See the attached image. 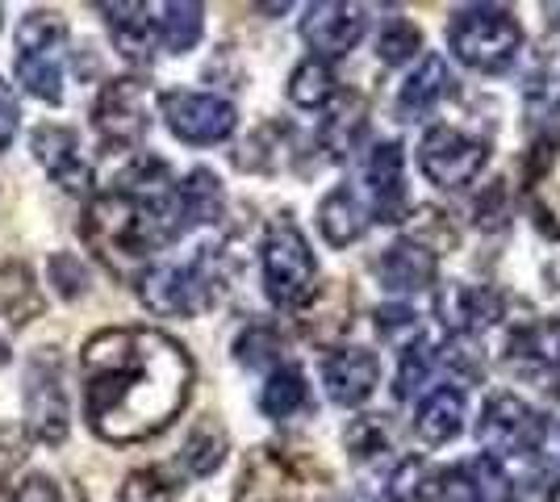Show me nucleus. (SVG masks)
Here are the masks:
<instances>
[{
  "label": "nucleus",
  "mask_w": 560,
  "mask_h": 502,
  "mask_svg": "<svg viewBox=\"0 0 560 502\" xmlns=\"http://www.w3.org/2000/svg\"><path fill=\"white\" fill-rule=\"evenodd\" d=\"M84 419L105 444H142L176 423L192 394V357L155 327H105L84 352Z\"/></svg>",
  "instance_id": "f257e3e1"
},
{
  "label": "nucleus",
  "mask_w": 560,
  "mask_h": 502,
  "mask_svg": "<svg viewBox=\"0 0 560 502\" xmlns=\"http://www.w3.org/2000/svg\"><path fill=\"white\" fill-rule=\"evenodd\" d=\"M84 243L96 260L117 277H130L135 268H147L155 252L185 235L180 206H176V185L164 192H130L109 189L89 197L84 206Z\"/></svg>",
  "instance_id": "f03ea898"
},
{
  "label": "nucleus",
  "mask_w": 560,
  "mask_h": 502,
  "mask_svg": "<svg viewBox=\"0 0 560 502\" xmlns=\"http://www.w3.org/2000/svg\"><path fill=\"white\" fill-rule=\"evenodd\" d=\"M222 289H226L222 247H201L185 264H147L135 277V293L142 306L167 318H192V314L210 311Z\"/></svg>",
  "instance_id": "7ed1b4c3"
},
{
  "label": "nucleus",
  "mask_w": 560,
  "mask_h": 502,
  "mask_svg": "<svg viewBox=\"0 0 560 502\" xmlns=\"http://www.w3.org/2000/svg\"><path fill=\"white\" fill-rule=\"evenodd\" d=\"M447 50L472 72H506L523 50V25L506 4H465L447 22Z\"/></svg>",
  "instance_id": "20e7f679"
},
{
  "label": "nucleus",
  "mask_w": 560,
  "mask_h": 502,
  "mask_svg": "<svg viewBox=\"0 0 560 502\" xmlns=\"http://www.w3.org/2000/svg\"><path fill=\"white\" fill-rule=\"evenodd\" d=\"M259 272H264V293L280 311H298L305 297L318 289V260L310 252V240L289 214L272 218L259 243Z\"/></svg>",
  "instance_id": "39448f33"
},
{
  "label": "nucleus",
  "mask_w": 560,
  "mask_h": 502,
  "mask_svg": "<svg viewBox=\"0 0 560 502\" xmlns=\"http://www.w3.org/2000/svg\"><path fill=\"white\" fill-rule=\"evenodd\" d=\"M63 55L68 22L55 9H30L18 25V80L30 96L59 105L63 101Z\"/></svg>",
  "instance_id": "423d86ee"
},
{
  "label": "nucleus",
  "mask_w": 560,
  "mask_h": 502,
  "mask_svg": "<svg viewBox=\"0 0 560 502\" xmlns=\"http://www.w3.org/2000/svg\"><path fill=\"white\" fill-rule=\"evenodd\" d=\"M327 478H314V465L284 448H256L243 465L234 502H323Z\"/></svg>",
  "instance_id": "0eeeda50"
},
{
  "label": "nucleus",
  "mask_w": 560,
  "mask_h": 502,
  "mask_svg": "<svg viewBox=\"0 0 560 502\" xmlns=\"http://www.w3.org/2000/svg\"><path fill=\"white\" fill-rule=\"evenodd\" d=\"M490 164V143L481 135H468L460 126H431L419 143V172L444 192H460L477 185V176Z\"/></svg>",
  "instance_id": "6e6552de"
},
{
  "label": "nucleus",
  "mask_w": 560,
  "mask_h": 502,
  "mask_svg": "<svg viewBox=\"0 0 560 502\" xmlns=\"http://www.w3.org/2000/svg\"><path fill=\"white\" fill-rule=\"evenodd\" d=\"M151 105L155 89L142 75H117L93 101V130L96 139L114 151H130L151 130Z\"/></svg>",
  "instance_id": "1a4fd4ad"
},
{
  "label": "nucleus",
  "mask_w": 560,
  "mask_h": 502,
  "mask_svg": "<svg viewBox=\"0 0 560 502\" xmlns=\"http://www.w3.org/2000/svg\"><path fill=\"white\" fill-rule=\"evenodd\" d=\"M25 431L38 444H63L71 431L63 360L55 348H38L34 360L25 364Z\"/></svg>",
  "instance_id": "9d476101"
},
{
  "label": "nucleus",
  "mask_w": 560,
  "mask_h": 502,
  "mask_svg": "<svg viewBox=\"0 0 560 502\" xmlns=\"http://www.w3.org/2000/svg\"><path fill=\"white\" fill-rule=\"evenodd\" d=\"M155 101H160V114H164L167 130L188 147L226 143L234 135V126H238V109L218 93L172 89V93H160Z\"/></svg>",
  "instance_id": "9b49d317"
},
{
  "label": "nucleus",
  "mask_w": 560,
  "mask_h": 502,
  "mask_svg": "<svg viewBox=\"0 0 560 502\" xmlns=\"http://www.w3.org/2000/svg\"><path fill=\"white\" fill-rule=\"evenodd\" d=\"M539 440H544V419L518 394H493L477 419V444L486 448V456L502 460V465L511 456L539 453Z\"/></svg>",
  "instance_id": "f8f14e48"
},
{
  "label": "nucleus",
  "mask_w": 560,
  "mask_h": 502,
  "mask_svg": "<svg viewBox=\"0 0 560 502\" xmlns=\"http://www.w3.org/2000/svg\"><path fill=\"white\" fill-rule=\"evenodd\" d=\"M369 9L364 4H343V0H318V4H305L302 13V38L305 47L314 50V59H343L360 47L364 30H369Z\"/></svg>",
  "instance_id": "ddd939ff"
},
{
  "label": "nucleus",
  "mask_w": 560,
  "mask_h": 502,
  "mask_svg": "<svg viewBox=\"0 0 560 502\" xmlns=\"http://www.w3.org/2000/svg\"><path fill=\"white\" fill-rule=\"evenodd\" d=\"M364 185L373 197V222H406L410 218V192H406V151L397 139H385L369 151Z\"/></svg>",
  "instance_id": "4468645a"
},
{
  "label": "nucleus",
  "mask_w": 560,
  "mask_h": 502,
  "mask_svg": "<svg viewBox=\"0 0 560 502\" xmlns=\"http://www.w3.org/2000/svg\"><path fill=\"white\" fill-rule=\"evenodd\" d=\"M323 385H327V398L335 407L355 410L364 407L381 385V360L369 348H330V357L323 360Z\"/></svg>",
  "instance_id": "2eb2a0df"
},
{
  "label": "nucleus",
  "mask_w": 560,
  "mask_h": 502,
  "mask_svg": "<svg viewBox=\"0 0 560 502\" xmlns=\"http://www.w3.org/2000/svg\"><path fill=\"white\" fill-rule=\"evenodd\" d=\"M435 314H440V323H444V331L452 339H477L502 318V297L493 289L447 281L435 293Z\"/></svg>",
  "instance_id": "dca6fc26"
},
{
  "label": "nucleus",
  "mask_w": 560,
  "mask_h": 502,
  "mask_svg": "<svg viewBox=\"0 0 560 502\" xmlns=\"http://www.w3.org/2000/svg\"><path fill=\"white\" fill-rule=\"evenodd\" d=\"M30 151L34 160L47 167V176L68 192H89L93 189V167L80 155V139L71 126H59V121H47L30 135Z\"/></svg>",
  "instance_id": "f3484780"
},
{
  "label": "nucleus",
  "mask_w": 560,
  "mask_h": 502,
  "mask_svg": "<svg viewBox=\"0 0 560 502\" xmlns=\"http://www.w3.org/2000/svg\"><path fill=\"white\" fill-rule=\"evenodd\" d=\"M376 281L394 297H410L440 281V256L415 240H397L376 260Z\"/></svg>",
  "instance_id": "a211bd4d"
},
{
  "label": "nucleus",
  "mask_w": 560,
  "mask_h": 502,
  "mask_svg": "<svg viewBox=\"0 0 560 502\" xmlns=\"http://www.w3.org/2000/svg\"><path fill=\"white\" fill-rule=\"evenodd\" d=\"M452 93H456V75L447 68V59L435 55V50H427L419 63H415V72L406 75L401 89H397V114H401V121L427 118Z\"/></svg>",
  "instance_id": "6ab92c4d"
},
{
  "label": "nucleus",
  "mask_w": 560,
  "mask_h": 502,
  "mask_svg": "<svg viewBox=\"0 0 560 502\" xmlns=\"http://www.w3.org/2000/svg\"><path fill=\"white\" fill-rule=\"evenodd\" d=\"M105 25H109V38H114L117 55L135 68H147L151 55H155V17H151V4L139 0H105L101 4Z\"/></svg>",
  "instance_id": "aec40b11"
},
{
  "label": "nucleus",
  "mask_w": 560,
  "mask_h": 502,
  "mask_svg": "<svg viewBox=\"0 0 560 502\" xmlns=\"http://www.w3.org/2000/svg\"><path fill=\"white\" fill-rule=\"evenodd\" d=\"M506 364L514 373H557L560 369V318H536V323H523L514 327L506 339Z\"/></svg>",
  "instance_id": "412c9836"
},
{
  "label": "nucleus",
  "mask_w": 560,
  "mask_h": 502,
  "mask_svg": "<svg viewBox=\"0 0 560 502\" xmlns=\"http://www.w3.org/2000/svg\"><path fill=\"white\" fill-rule=\"evenodd\" d=\"M468 419V398L460 385H435L415 410V435L427 448H444L452 444Z\"/></svg>",
  "instance_id": "4be33fe9"
},
{
  "label": "nucleus",
  "mask_w": 560,
  "mask_h": 502,
  "mask_svg": "<svg viewBox=\"0 0 560 502\" xmlns=\"http://www.w3.org/2000/svg\"><path fill=\"white\" fill-rule=\"evenodd\" d=\"M298 323H302L305 339H314V343H339L351 331V289H343V281L318 285L298 306Z\"/></svg>",
  "instance_id": "5701e85b"
},
{
  "label": "nucleus",
  "mask_w": 560,
  "mask_h": 502,
  "mask_svg": "<svg viewBox=\"0 0 560 502\" xmlns=\"http://www.w3.org/2000/svg\"><path fill=\"white\" fill-rule=\"evenodd\" d=\"M369 206L360 201V192L351 189V185H335V189L318 201V231H323V240L330 247H351V243L364 240V231H369Z\"/></svg>",
  "instance_id": "b1692460"
},
{
  "label": "nucleus",
  "mask_w": 560,
  "mask_h": 502,
  "mask_svg": "<svg viewBox=\"0 0 560 502\" xmlns=\"http://www.w3.org/2000/svg\"><path fill=\"white\" fill-rule=\"evenodd\" d=\"M0 314L9 318V327H30L47 314V297L34 281L30 264L4 260L0 264Z\"/></svg>",
  "instance_id": "393cba45"
},
{
  "label": "nucleus",
  "mask_w": 560,
  "mask_h": 502,
  "mask_svg": "<svg viewBox=\"0 0 560 502\" xmlns=\"http://www.w3.org/2000/svg\"><path fill=\"white\" fill-rule=\"evenodd\" d=\"M176 206H180V222L185 231L192 226H213L226 214V189L213 176L210 167H192L185 180L176 185Z\"/></svg>",
  "instance_id": "a878e982"
},
{
  "label": "nucleus",
  "mask_w": 560,
  "mask_h": 502,
  "mask_svg": "<svg viewBox=\"0 0 560 502\" xmlns=\"http://www.w3.org/2000/svg\"><path fill=\"white\" fill-rule=\"evenodd\" d=\"M151 17H155V43L167 55H188V50L201 43V34H206V9L192 4V0L151 4Z\"/></svg>",
  "instance_id": "bb28decb"
},
{
  "label": "nucleus",
  "mask_w": 560,
  "mask_h": 502,
  "mask_svg": "<svg viewBox=\"0 0 560 502\" xmlns=\"http://www.w3.org/2000/svg\"><path fill=\"white\" fill-rule=\"evenodd\" d=\"M369 130V118H364V101L360 96H335L327 121H323V147L330 151V160H351V151L360 147Z\"/></svg>",
  "instance_id": "cd10ccee"
},
{
  "label": "nucleus",
  "mask_w": 560,
  "mask_h": 502,
  "mask_svg": "<svg viewBox=\"0 0 560 502\" xmlns=\"http://www.w3.org/2000/svg\"><path fill=\"white\" fill-rule=\"evenodd\" d=\"M310 407V382H305V373L298 364H280L268 373V382L259 389V410L268 415V419H293V415H302Z\"/></svg>",
  "instance_id": "c85d7f7f"
},
{
  "label": "nucleus",
  "mask_w": 560,
  "mask_h": 502,
  "mask_svg": "<svg viewBox=\"0 0 560 502\" xmlns=\"http://www.w3.org/2000/svg\"><path fill=\"white\" fill-rule=\"evenodd\" d=\"M226 453H231V435L218 419H201L197 428L188 431L185 448H180V460L192 478H213L222 465H226Z\"/></svg>",
  "instance_id": "c756f323"
},
{
  "label": "nucleus",
  "mask_w": 560,
  "mask_h": 502,
  "mask_svg": "<svg viewBox=\"0 0 560 502\" xmlns=\"http://www.w3.org/2000/svg\"><path fill=\"white\" fill-rule=\"evenodd\" d=\"M339 96V80L330 72V63L323 59H302L293 72H289V101L305 109V114H318V109H330Z\"/></svg>",
  "instance_id": "7c9ffc66"
},
{
  "label": "nucleus",
  "mask_w": 560,
  "mask_h": 502,
  "mask_svg": "<svg viewBox=\"0 0 560 502\" xmlns=\"http://www.w3.org/2000/svg\"><path fill=\"white\" fill-rule=\"evenodd\" d=\"M234 357L238 364H247V369H280L284 364V339H280L272 327H264V323H252L247 331L234 339Z\"/></svg>",
  "instance_id": "2f4dec72"
},
{
  "label": "nucleus",
  "mask_w": 560,
  "mask_h": 502,
  "mask_svg": "<svg viewBox=\"0 0 560 502\" xmlns=\"http://www.w3.org/2000/svg\"><path fill=\"white\" fill-rule=\"evenodd\" d=\"M419 50H422V30L415 22H406V17H389V22L381 25V34H376V59H381L385 68H401V63H410Z\"/></svg>",
  "instance_id": "473e14b6"
},
{
  "label": "nucleus",
  "mask_w": 560,
  "mask_h": 502,
  "mask_svg": "<svg viewBox=\"0 0 560 502\" xmlns=\"http://www.w3.org/2000/svg\"><path fill=\"white\" fill-rule=\"evenodd\" d=\"M373 327L381 335V343H389L394 352H406V348H415L422 339V323L415 306H406V302H394V306H381L373 314Z\"/></svg>",
  "instance_id": "72a5a7b5"
},
{
  "label": "nucleus",
  "mask_w": 560,
  "mask_h": 502,
  "mask_svg": "<svg viewBox=\"0 0 560 502\" xmlns=\"http://www.w3.org/2000/svg\"><path fill=\"white\" fill-rule=\"evenodd\" d=\"M468 474H472V486H477V499L481 502H518V486H514V474L502 465V460H493V456H472L465 460Z\"/></svg>",
  "instance_id": "f704fd0d"
},
{
  "label": "nucleus",
  "mask_w": 560,
  "mask_h": 502,
  "mask_svg": "<svg viewBox=\"0 0 560 502\" xmlns=\"http://www.w3.org/2000/svg\"><path fill=\"white\" fill-rule=\"evenodd\" d=\"M431 478L435 474H431V465L422 456H406V460H397V469L385 481V494H389V502H427Z\"/></svg>",
  "instance_id": "c9c22d12"
},
{
  "label": "nucleus",
  "mask_w": 560,
  "mask_h": 502,
  "mask_svg": "<svg viewBox=\"0 0 560 502\" xmlns=\"http://www.w3.org/2000/svg\"><path fill=\"white\" fill-rule=\"evenodd\" d=\"M343 448L351 453V460H376L389 453V428L381 423V415H360L351 419V428L343 431Z\"/></svg>",
  "instance_id": "e433bc0d"
},
{
  "label": "nucleus",
  "mask_w": 560,
  "mask_h": 502,
  "mask_svg": "<svg viewBox=\"0 0 560 502\" xmlns=\"http://www.w3.org/2000/svg\"><path fill=\"white\" fill-rule=\"evenodd\" d=\"M431 369H435V352L427 343H415L401 352V364H397V377H394V398L397 402H410L415 394H422V385L431 382Z\"/></svg>",
  "instance_id": "4c0bfd02"
},
{
  "label": "nucleus",
  "mask_w": 560,
  "mask_h": 502,
  "mask_svg": "<svg viewBox=\"0 0 560 502\" xmlns=\"http://www.w3.org/2000/svg\"><path fill=\"white\" fill-rule=\"evenodd\" d=\"M121 502H176V478L160 465L135 469L121 486Z\"/></svg>",
  "instance_id": "58836bf2"
},
{
  "label": "nucleus",
  "mask_w": 560,
  "mask_h": 502,
  "mask_svg": "<svg viewBox=\"0 0 560 502\" xmlns=\"http://www.w3.org/2000/svg\"><path fill=\"white\" fill-rule=\"evenodd\" d=\"M523 101H527V118L539 121V126H548V121L557 126L560 121V80L552 72L532 75L527 89H523Z\"/></svg>",
  "instance_id": "ea45409f"
},
{
  "label": "nucleus",
  "mask_w": 560,
  "mask_h": 502,
  "mask_svg": "<svg viewBox=\"0 0 560 502\" xmlns=\"http://www.w3.org/2000/svg\"><path fill=\"white\" fill-rule=\"evenodd\" d=\"M431 494H435V502H481L477 499V486H472L468 465L440 469V474L431 478Z\"/></svg>",
  "instance_id": "a19ab883"
},
{
  "label": "nucleus",
  "mask_w": 560,
  "mask_h": 502,
  "mask_svg": "<svg viewBox=\"0 0 560 502\" xmlns=\"http://www.w3.org/2000/svg\"><path fill=\"white\" fill-rule=\"evenodd\" d=\"M50 281H55V289L63 297H80L89 289V272H84V264L75 260V256L59 252V256H50Z\"/></svg>",
  "instance_id": "79ce46f5"
},
{
  "label": "nucleus",
  "mask_w": 560,
  "mask_h": 502,
  "mask_svg": "<svg viewBox=\"0 0 560 502\" xmlns=\"http://www.w3.org/2000/svg\"><path fill=\"white\" fill-rule=\"evenodd\" d=\"M18 126H22V105L9 80H0V151H9L18 139Z\"/></svg>",
  "instance_id": "37998d69"
},
{
  "label": "nucleus",
  "mask_w": 560,
  "mask_h": 502,
  "mask_svg": "<svg viewBox=\"0 0 560 502\" xmlns=\"http://www.w3.org/2000/svg\"><path fill=\"white\" fill-rule=\"evenodd\" d=\"M506 214H511V206H506V185L493 180L490 192L477 201V222H481V226H502Z\"/></svg>",
  "instance_id": "c03bdc74"
},
{
  "label": "nucleus",
  "mask_w": 560,
  "mask_h": 502,
  "mask_svg": "<svg viewBox=\"0 0 560 502\" xmlns=\"http://www.w3.org/2000/svg\"><path fill=\"white\" fill-rule=\"evenodd\" d=\"M9 502H59V486L47 474H30V478H22V486L13 490Z\"/></svg>",
  "instance_id": "a18cd8bd"
},
{
  "label": "nucleus",
  "mask_w": 560,
  "mask_h": 502,
  "mask_svg": "<svg viewBox=\"0 0 560 502\" xmlns=\"http://www.w3.org/2000/svg\"><path fill=\"white\" fill-rule=\"evenodd\" d=\"M59 502H89V494L75 481H68V490H59Z\"/></svg>",
  "instance_id": "49530a36"
},
{
  "label": "nucleus",
  "mask_w": 560,
  "mask_h": 502,
  "mask_svg": "<svg viewBox=\"0 0 560 502\" xmlns=\"http://www.w3.org/2000/svg\"><path fill=\"white\" fill-rule=\"evenodd\" d=\"M348 502H381V499H376V494H369V490H355Z\"/></svg>",
  "instance_id": "de8ad7c7"
},
{
  "label": "nucleus",
  "mask_w": 560,
  "mask_h": 502,
  "mask_svg": "<svg viewBox=\"0 0 560 502\" xmlns=\"http://www.w3.org/2000/svg\"><path fill=\"white\" fill-rule=\"evenodd\" d=\"M0 502H9V490H4V465H0Z\"/></svg>",
  "instance_id": "09e8293b"
},
{
  "label": "nucleus",
  "mask_w": 560,
  "mask_h": 502,
  "mask_svg": "<svg viewBox=\"0 0 560 502\" xmlns=\"http://www.w3.org/2000/svg\"><path fill=\"white\" fill-rule=\"evenodd\" d=\"M0 364H9V348H4V339H0Z\"/></svg>",
  "instance_id": "8fccbe9b"
}]
</instances>
